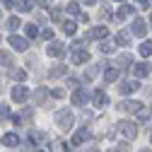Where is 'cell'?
<instances>
[{
	"instance_id": "cell-1",
	"label": "cell",
	"mask_w": 152,
	"mask_h": 152,
	"mask_svg": "<svg viewBox=\"0 0 152 152\" xmlns=\"http://www.w3.org/2000/svg\"><path fill=\"white\" fill-rule=\"evenodd\" d=\"M53 118H56V126L63 128V130H70L72 128V121H75V116H72L70 111H56Z\"/></svg>"
},
{
	"instance_id": "cell-2",
	"label": "cell",
	"mask_w": 152,
	"mask_h": 152,
	"mask_svg": "<svg viewBox=\"0 0 152 152\" xmlns=\"http://www.w3.org/2000/svg\"><path fill=\"white\" fill-rule=\"evenodd\" d=\"M121 135H126V140H135L138 138V126L133 121H121Z\"/></svg>"
},
{
	"instance_id": "cell-3",
	"label": "cell",
	"mask_w": 152,
	"mask_h": 152,
	"mask_svg": "<svg viewBox=\"0 0 152 152\" xmlns=\"http://www.w3.org/2000/svg\"><path fill=\"white\" fill-rule=\"evenodd\" d=\"M46 53L53 56V58H61V56H65V44H61V41H51V44L46 46Z\"/></svg>"
},
{
	"instance_id": "cell-4",
	"label": "cell",
	"mask_w": 152,
	"mask_h": 152,
	"mask_svg": "<svg viewBox=\"0 0 152 152\" xmlns=\"http://www.w3.org/2000/svg\"><path fill=\"white\" fill-rule=\"evenodd\" d=\"M130 34L133 36H145L147 34V22L140 20V17H135V20H133V27H130Z\"/></svg>"
},
{
	"instance_id": "cell-5",
	"label": "cell",
	"mask_w": 152,
	"mask_h": 152,
	"mask_svg": "<svg viewBox=\"0 0 152 152\" xmlns=\"http://www.w3.org/2000/svg\"><path fill=\"white\" fill-rule=\"evenodd\" d=\"M89 61V53H87V48L82 46V48H72V63L75 65H82V63H87Z\"/></svg>"
},
{
	"instance_id": "cell-6",
	"label": "cell",
	"mask_w": 152,
	"mask_h": 152,
	"mask_svg": "<svg viewBox=\"0 0 152 152\" xmlns=\"http://www.w3.org/2000/svg\"><path fill=\"white\" fill-rule=\"evenodd\" d=\"M27 97H29V89L24 85H15L12 87V102H27Z\"/></svg>"
},
{
	"instance_id": "cell-7",
	"label": "cell",
	"mask_w": 152,
	"mask_h": 152,
	"mask_svg": "<svg viewBox=\"0 0 152 152\" xmlns=\"http://www.w3.org/2000/svg\"><path fill=\"white\" fill-rule=\"evenodd\" d=\"M7 44H10L15 51H27V48H29V41L22 39V36H15V34L10 36V41H7Z\"/></svg>"
},
{
	"instance_id": "cell-8",
	"label": "cell",
	"mask_w": 152,
	"mask_h": 152,
	"mask_svg": "<svg viewBox=\"0 0 152 152\" xmlns=\"http://www.w3.org/2000/svg\"><path fill=\"white\" fill-rule=\"evenodd\" d=\"M109 34V27H94V29H89L87 34H85V39L89 41V39H104V36Z\"/></svg>"
},
{
	"instance_id": "cell-9",
	"label": "cell",
	"mask_w": 152,
	"mask_h": 152,
	"mask_svg": "<svg viewBox=\"0 0 152 152\" xmlns=\"http://www.w3.org/2000/svg\"><path fill=\"white\" fill-rule=\"evenodd\" d=\"M72 104L85 106V104H87V89H82V87H75V92H72Z\"/></svg>"
},
{
	"instance_id": "cell-10",
	"label": "cell",
	"mask_w": 152,
	"mask_h": 152,
	"mask_svg": "<svg viewBox=\"0 0 152 152\" xmlns=\"http://www.w3.org/2000/svg\"><path fill=\"white\" fill-rule=\"evenodd\" d=\"M140 89V85L135 82V80H130V82H123V85H118V92H121V97H126V94H133V92H138Z\"/></svg>"
},
{
	"instance_id": "cell-11",
	"label": "cell",
	"mask_w": 152,
	"mask_h": 152,
	"mask_svg": "<svg viewBox=\"0 0 152 152\" xmlns=\"http://www.w3.org/2000/svg\"><path fill=\"white\" fill-rule=\"evenodd\" d=\"M92 102H94L97 109H104V106L109 104V97L104 94V89H97V92H94V97H92Z\"/></svg>"
},
{
	"instance_id": "cell-12",
	"label": "cell",
	"mask_w": 152,
	"mask_h": 152,
	"mask_svg": "<svg viewBox=\"0 0 152 152\" xmlns=\"http://www.w3.org/2000/svg\"><path fill=\"white\" fill-rule=\"evenodd\" d=\"M118 109H121V111H126V113H135V111L140 109V102L126 99V102H121V104H118Z\"/></svg>"
},
{
	"instance_id": "cell-13",
	"label": "cell",
	"mask_w": 152,
	"mask_h": 152,
	"mask_svg": "<svg viewBox=\"0 0 152 152\" xmlns=\"http://www.w3.org/2000/svg\"><path fill=\"white\" fill-rule=\"evenodd\" d=\"M3 145L5 147H17L20 145V135H17V133H5L3 135Z\"/></svg>"
},
{
	"instance_id": "cell-14",
	"label": "cell",
	"mask_w": 152,
	"mask_h": 152,
	"mask_svg": "<svg viewBox=\"0 0 152 152\" xmlns=\"http://www.w3.org/2000/svg\"><path fill=\"white\" fill-rule=\"evenodd\" d=\"M87 135H89V130H87V128H80V130L72 135L70 145H75V147H77V145H82V140H87Z\"/></svg>"
},
{
	"instance_id": "cell-15",
	"label": "cell",
	"mask_w": 152,
	"mask_h": 152,
	"mask_svg": "<svg viewBox=\"0 0 152 152\" xmlns=\"http://www.w3.org/2000/svg\"><path fill=\"white\" fill-rule=\"evenodd\" d=\"M118 17H121V20L135 17V5H121V10H118Z\"/></svg>"
},
{
	"instance_id": "cell-16",
	"label": "cell",
	"mask_w": 152,
	"mask_h": 152,
	"mask_svg": "<svg viewBox=\"0 0 152 152\" xmlns=\"http://www.w3.org/2000/svg\"><path fill=\"white\" fill-rule=\"evenodd\" d=\"M15 7L20 10V12H31L34 10V0H17Z\"/></svg>"
},
{
	"instance_id": "cell-17",
	"label": "cell",
	"mask_w": 152,
	"mask_h": 152,
	"mask_svg": "<svg viewBox=\"0 0 152 152\" xmlns=\"http://www.w3.org/2000/svg\"><path fill=\"white\" fill-rule=\"evenodd\" d=\"M116 80H118V68H106L104 82H116Z\"/></svg>"
},
{
	"instance_id": "cell-18",
	"label": "cell",
	"mask_w": 152,
	"mask_h": 152,
	"mask_svg": "<svg viewBox=\"0 0 152 152\" xmlns=\"http://www.w3.org/2000/svg\"><path fill=\"white\" fill-rule=\"evenodd\" d=\"M113 41H116V46H128V41H130V34H128V31H118Z\"/></svg>"
},
{
	"instance_id": "cell-19",
	"label": "cell",
	"mask_w": 152,
	"mask_h": 152,
	"mask_svg": "<svg viewBox=\"0 0 152 152\" xmlns=\"http://www.w3.org/2000/svg\"><path fill=\"white\" fill-rule=\"evenodd\" d=\"M61 75H65V65H53V68L48 70V77H51V80L61 77Z\"/></svg>"
},
{
	"instance_id": "cell-20",
	"label": "cell",
	"mask_w": 152,
	"mask_h": 152,
	"mask_svg": "<svg viewBox=\"0 0 152 152\" xmlns=\"http://www.w3.org/2000/svg\"><path fill=\"white\" fill-rule=\"evenodd\" d=\"M46 97H48L46 87H39V89L34 92V102H36V104H44V99H46Z\"/></svg>"
},
{
	"instance_id": "cell-21",
	"label": "cell",
	"mask_w": 152,
	"mask_h": 152,
	"mask_svg": "<svg viewBox=\"0 0 152 152\" xmlns=\"http://www.w3.org/2000/svg\"><path fill=\"white\" fill-rule=\"evenodd\" d=\"M135 75H138V77H147V75H150V65L147 63H138L135 65Z\"/></svg>"
},
{
	"instance_id": "cell-22",
	"label": "cell",
	"mask_w": 152,
	"mask_h": 152,
	"mask_svg": "<svg viewBox=\"0 0 152 152\" xmlns=\"http://www.w3.org/2000/svg\"><path fill=\"white\" fill-rule=\"evenodd\" d=\"M44 140H46V135L39 133V130H34L31 135H29V142H31V145H39V142H44Z\"/></svg>"
},
{
	"instance_id": "cell-23",
	"label": "cell",
	"mask_w": 152,
	"mask_h": 152,
	"mask_svg": "<svg viewBox=\"0 0 152 152\" xmlns=\"http://www.w3.org/2000/svg\"><path fill=\"white\" fill-rule=\"evenodd\" d=\"M68 36H75V31H77V24H75V22H63V27H61Z\"/></svg>"
},
{
	"instance_id": "cell-24",
	"label": "cell",
	"mask_w": 152,
	"mask_h": 152,
	"mask_svg": "<svg viewBox=\"0 0 152 152\" xmlns=\"http://www.w3.org/2000/svg\"><path fill=\"white\" fill-rule=\"evenodd\" d=\"M113 48H116V41H102L99 44V51L102 53H113Z\"/></svg>"
},
{
	"instance_id": "cell-25",
	"label": "cell",
	"mask_w": 152,
	"mask_h": 152,
	"mask_svg": "<svg viewBox=\"0 0 152 152\" xmlns=\"http://www.w3.org/2000/svg\"><path fill=\"white\" fill-rule=\"evenodd\" d=\"M97 72H99V65H89V68H87V72H85V82L94 80V77H97Z\"/></svg>"
},
{
	"instance_id": "cell-26",
	"label": "cell",
	"mask_w": 152,
	"mask_h": 152,
	"mask_svg": "<svg viewBox=\"0 0 152 152\" xmlns=\"http://www.w3.org/2000/svg\"><path fill=\"white\" fill-rule=\"evenodd\" d=\"M138 51H140V56H142V58H145V56H152V41H142Z\"/></svg>"
},
{
	"instance_id": "cell-27",
	"label": "cell",
	"mask_w": 152,
	"mask_h": 152,
	"mask_svg": "<svg viewBox=\"0 0 152 152\" xmlns=\"http://www.w3.org/2000/svg\"><path fill=\"white\" fill-rule=\"evenodd\" d=\"M20 27H22V24H20V17H10V20H7V29H10V31H17Z\"/></svg>"
},
{
	"instance_id": "cell-28",
	"label": "cell",
	"mask_w": 152,
	"mask_h": 152,
	"mask_svg": "<svg viewBox=\"0 0 152 152\" xmlns=\"http://www.w3.org/2000/svg\"><path fill=\"white\" fill-rule=\"evenodd\" d=\"M65 12H70V15H80L82 10H80V3H68L65 5Z\"/></svg>"
},
{
	"instance_id": "cell-29",
	"label": "cell",
	"mask_w": 152,
	"mask_h": 152,
	"mask_svg": "<svg viewBox=\"0 0 152 152\" xmlns=\"http://www.w3.org/2000/svg\"><path fill=\"white\" fill-rule=\"evenodd\" d=\"M0 65H12V56L7 51H0Z\"/></svg>"
},
{
	"instance_id": "cell-30",
	"label": "cell",
	"mask_w": 152,
	"mask_h": 152,
	"mask_svg": "<svg viewBox=\"0 0 152 152\" xmlns=\"http://www.w3.org/2000/svg\"><path fill=\"white\" fill-rule=\"evenodd\" d=\"M24 31H27V36H31V39H34V36H39V27H36V24H27Z\"/></svg>"
},
{
	"instance_id": "cell-31",
	"label": "cell",
	"mask_w": 152,
	"mask_h": 152,
	"mask_svg": "<svg viewBox=\"0 0 152 152\" xmlns=\"http://www.w3.org/2000/svg\"><path fill=\"white\" fill-rule=\"evenodd\" d=\"M130 61H133V58H130V53H123L121 58H118V68H128V65H130Z\"/></svg>"
},
{
	"instance_id": "cell-32",
	"label": "cell",
	"mask_w": 152,
	"mask_h": 152,
	"mask_svg": "<svg viewBox=\"0 0 152 152\" xmlns=\"http://www.w3.org/2000/svg\"><path fill=\"white\" fill-rule=\"evenodd\" d=\"M51 152H65V145H63L61 140H56V142L51 145Z\"/></svg>"
},
{
	"instance_id": "cell-33",
	"label": "cell",
	"mask_w": 152,
	"mask_h": 152,
	"mask_svg": "<svg viewBox=\"0 0 152 152\" xmlns=\"http://www.w3.org/2000/svg\"><path fill=\"white\" fill-rule=\"evenodd\" d=\"M0 116H3V118H10V106H7V104H0Z\"/></svg>"
},
{
	"instance_id": "cell-34",
	"label": "cell",
	"mask_w": 152,
	"mask_h": 152,
	"mask_svg": "<svg viewBox=\"0 0 152 152\" xmlns=\"http://www.w3.org/2000/svg\"><path fill=\"white\" fill-rule=\"evenodd\" d=\"M39 34H41V39H48V41L53 39V31H51V29H44V31H39Z\"/></svg>"
},
{
	"instance_id": "cell-35",
	"label": "cell",
	"mask_w": 152,
	"mask_h": 152,
	"mask_svg": "<svg viewBox=\"0 0 152 152\" xmlns=\"http://www.w3.org/2000/svg\"><path fill=\"white\" fill-rule=\"evenodd\" d=\"M12 75H15V80H24V77H27V72H24V70H15Z\"/></svg>"
},
{
	"instance_id": "cell-36",
	"label": "cell",
	"mask_w": 152,
	"mask_h": 152,
	"mask_svg": "<svg viewBox=\"0 0 152 152\" xmlns=\"http://www.w3.org/2000/svg\"><path fill=\"white\" fill-rule=\"evenodd\" d=\"M51 94H53V97H56V99H61V97H63V94H65V89H61V87H56V89H53Z\"/></svg>"
},
{
	"instance_id": "cell-37",
	"label": "cell",
	"mask_w": 152,
	"mask_h": 152,
	"mask_svg": "<svg viewBox=\"0 0 152 152\" xmlns=\"http://www.w3.org/2000/svg\"><path fill=\"white\" fill-rule=\"evenodd\" d=\"M68 87H70V89H75V87H80V82L75 80V77H68Z\"/></svg>"
},
{
	"instance_id": "cell-38",
	"label": "cell",
	"mask_w": 152,
	"mask_h": 152,
	"mask_svg": "<svg viewBox=\"0 0 152 152\" xmlns=\"http://www.w3.org/2000/svg\"><path fill=\"white\" fill-rule=\"evenodd\" d=\"M51 20H56V22H61V10H53V12H51Z\"/></svg>"
},
{
	"instance_id": "cell-39",
	"label": "cell",
	"mask_w": 152,
	"mask_h": 152,
	"mask_svg": "<svg viewBox=\"0 0 152 152\" xmlns=\"http://www.w3.org/2000/svg\"><path fill=\"white\" fill-rule=\"evenodd\" d=\"M138 5H142V7H150V5H152V0H138Z\"/></svg>"
},
{
	"instance_id": "cell-40",
	"label": "cell",
	"mask_w": 152,
	"mask_h": 152,
	"mask_svg": "<svg viewBox=\"0 0 152 152\" xmlns=\"http://www.w3.org/2000/svg\"><path fill=\"white\" fill-rule=\"evenodd\" d=\"M82 3H85V5H94V3H97V0H82Z\"/></svg>"
},
{
	"instance_id": "cell-41",
	"label": "cell",
	"mask_w": 152,
	"mask_h": 152,
	"mask_svg": "<svg viewBox=\"0 0 152 152\" xmlns=\"http://www.w3.org/2000/svg\"><path fill=\"white\" fill-rule=\"evenodd\" d=\"M140 152H150V147H142V150H140Z\"/></svg>"
},
{
	"instance_id": "cell-42",
	"label": "cell",
	"mask_w": 152,
	"mask_h": 152,
	"mask_svg": "<svg viewBox=\"0 0 152 152\" xmlns=\"http://www.w3.org/2000/svg\"><path fill=\"white\" fill-rule=\"evenodd\" d=\"M85 152H99V150H85Z\"/></svg>"
},
{
	"instance_id": "cell-43",
	"label": "cell",
	"mask_w": 152,
	"mask_h": 152,
	"mask_svg": "<svg viewBox=\"0 0 152 152\" xmlns=\"http://www.w3.org/2000/svg\"><path fill=\"white\" fill-rule=\"evenodd\" d=\"M150 29H152V15H150Z\"/></svg>"
},
{
	"instance_id": "cell-44",
	"label": "cell",
	"mask_w": 152,
	"mask_h": 152,
	"mask_svg": "<svg viewBox=\"0 0 152 152\" xmlns=\"http://www.w3.org/2000/svg\"><path fill=\"white\" fill-rule=\"evenodd\" d=\"M150 116H152V106H150Z\"/></svg>"
},
{
	"instance_id": "cell-45",
	"label": "cell",
	"mask_w": 152,
	"mask_h": 152,
	"mask_svg": "<svg viewBox=\"0 0 152 152\" xmlns=\"http://www.w3.org/2000/svg\"><path fill=\"white\" fill-rule=\"evenodd\" d=\"M118 3H126V0H118Z\"/></svg>"
},
{
	"instance_id": "cell-46",
	"label": "cell",
	"mask_w": 152,
	"mask_h": 152,
	"mask_svg": "<svg viewBox=\"0 0 152 152\" xmlns=\"http://www.w3.org/2000/svg\"><path fill=\"white\" fill-rule=\"evenodd\" d=\"M109 152H116V150H109Z\"/></svg>"
},
{
	"instance_id": "cell-47",
	"label": "cell",
	"mask_w": 152,
	"mask_h": 152,
	"mask_svg": "<svg viewBox=\"0 0 152 152\" xmlns=\"http://www.w3.org/2000/svg\"><path fill=\"white\" fill-rule=\"evenodd\" d=\"M36 152H44V150H36Z\"/></svg>"
},
{
	"instance_id": "cell-48",
	"label": "cell",
	"mask_w": 152,
	"mask_h": 152,
	"mask_svg": "<svg viewBox=\"0 0 152 152\" xmlns=\"http://www.w3.org/2000/svg\"><path fill=\"white\" fill-rule=\"evenodd\" d=\"M0 17H3V12H0Z\"/></svg>"
},
{
	"instance_id": "cell-49",
	"label": "cell",
	"mask_w": 152,
	"mask_h": 152,
	"mask_svg": "<svg viewBox=\"0 0 152 152\" xmlns=\"http://www.w3.org/2000/svg\"><path fill=\"white\" fill-rule=\"evenodd\" d=\"M41 3H46V0H41Z\"/></svg>"
}]
</instances>
